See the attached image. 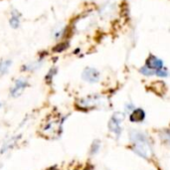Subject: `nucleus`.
<instances>
[{
  "mask_svg": "<svg viewBox=\"0 0 170 170\" xmlns=\"http://www.w3.org/2000/svg\"><path fill=\"white\" fill-rule=\"evenodd\" d=\"M131 141L134 143L133 150L135 153L143 158H147L151 154V148L147 140V137L144 133L138 131H132L130 135Z\"/></svg>",
  "mask_w": 170,
  "mask_h": 170,
  "instance_id": "f257e3e1",
  "label": "nucleus"
},
{
  "mask_svg": "<svg viewBox=\"0 0 170 170\" xmlns=\"http://www.w3.org/2000/svg\"><path fill=\"white\" fill-rule=\"evenodd\" d=\"M122 122H123V115H122V113H119V112L113 115L108 124L109 129H111L112 132H113L115 134L119 135L120 132H122Z\"/></svg>",
  "mask_w": 170,
  "mask_h": 170,
  "instance_id": "f03ea898",
  "label": "nucleus"
},
{
  "mask_svg": "<svg viewBox=\"0 0 170 170\" xmlns=\"http://www.w3.org/2000/svg\"><path fill=\"white\" fill-rule=\"evenodd\" d=\"M83 79L89 83H97L100 81V73L94 68H87L83 72Z\"/></svg>",
  "mask_w": 170,
  "mask_h": 170,
  "instance_id": "7ed1b4c3",
  "label": "nucleus"
},
{
  "mask_svg": "<svg viewBox=\"0 0 170 170\" xmlns=\"http://www.w3.org/2000/svg\"><path fill=\"white\" fill-rule=\"evenodd\" d=\"M27 86V82L22 80V79H19L17 80V82L15 83L14 88L11 90V94L13 97H18L19 94H21V92L25 89V87Z\"/></svg>",
  "mask_w": 170,
  "mask_h": 170,
  "instance_id": "20e7f679",
  "label": "nucleus"
},
{
  "mask_svg": "<svg viewBox=\"0 0 170 170\" xmlns=\"http://www.w3.org/2000/svg\"><path fill=\"white\" fill-rule=\"evenodd\" d=\"M146 66L152 70H157V69H160V68L163 67V62L158 58H156V57L151 56L150 58L147 60Z\"/></svg>",
  "mask_w": 170,
  "mask_h": 170,
  "instance_id": "39448f33",
  "label": "nucleus"
},
{
  "mask_svg": "<svg viewBox=\"0 0 170 170\" xmlns=\"http://www.w3.org/2000/svg\"><path fill=\"white\" fill-rule=\"evenodd\" d=\"M144 118V112L141 109H134L130 115V119L132 122H140Z\"/></svg>",
  "mask_w": 170,
  "mask_h": 170,
  "instance_id": "423d86ee",
  "label": "nucleus"
},
{
  "mask_svg": "<svg viewBox=\"0 0 170 170\" xmlns=\"http://www.w3.org/2000/svg\"><path fill=\"white\" fill-rule=\"evenodd\" d=\"M10 25L12 28H17L19 26V14L14 12L13 13V16H11L10 19Z\"/></svg>",
  "mask_w": 170,
  "mask_h": 170,
  "instance_id": "0eeeda50",
  "label": "nucleus"
},
{
  "mask_svg": "<svg viewBox=\"0 0 170 170\" xmlns=\"http://www.w3.org/2000/svg\"><path fill=\"white\" fill-rule=\"evenodd\" d=\"M139 72H140L142 75H145V76H152L155 74V70L150 69V68H148L147 66L142 67L141 69L139 70Z\"/></svg>",
  "mask_w": 170,
  "mask_h": 170,
  "instance_id": "6e6552de",
  "label": "nucleus"
},
{
  "mask_svg": "<svg viewBox=\"0 0 170 170\" xmlns=\"http://www.w3.org/2000/svg\"><path fill=\"white\" fill-rule=\"evenodd\" d=\"M11 66V61H6L0 64V72L1 73H6L8 68Z\"/></svg>",
  "mask_w": 170,
  "mask_h": 170,
  "instance_id": "1a4fd4ad",
  "label": "nucleus"
},
{
  "mask_svg": "<svg viewBox=\"0 0 170 170\" xmlns=\"http://www.w3.org/2000/svg\"><path fill=\"white\" fill-rule=\"evenodd\" d=\"M155 75H157L158 77H162V78H165L168 76V72H167V69H157L155 70Z\"/></svg>",
  "mask_w": 170,
  "mask_h": 170,
  "instance_id": "9d476101",
  "label": "nucleus"
},
{
  "mask_svg": "<svg viewBox=\"0 0 170 170\" xmlns=\"http://www.w3.org/2000/svg\"><path fill=\"white\" fill-rule=\"evenodd\" d=\"M99 150H100V142L99 141H94V144H93L92 149H90V152H92L93 154H94V153H97Z\"/></svg>",
  "mask_w": 170,
  "mask_h": 170,
  "instance_id": "9b49d317",
  "label": "nucleus"
},
{
  "mask_svg": "<svg viewBox=\"0 0 170 170\" xmlns=\"http://www.w3.org/2000/svg\"><path fill=\"white\" fill-rule=\"evenodd\" d=\"M0 105H1V104H0Z\"/></svg>",
  "mask_w": 170,
  "mask_h": 170,
  "instance_id": "f8f14e48",
  "label": "nucleus"
}]
</instances>
